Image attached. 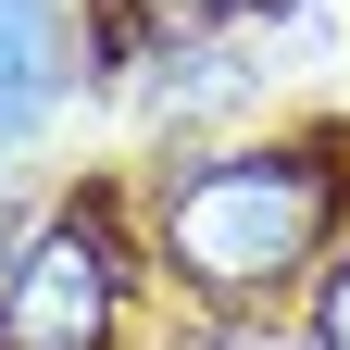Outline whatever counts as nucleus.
<instances>
[{
    "label": "nucleus",
    "instance_id": "5",
    "mask_svg": "<svg viewBox=\"0 0 350 350\" xmlns=\"http://www.w3.org/2000/svg\"><path fill=\"white\" fill-rule=\"evenodd\" d=\"M313 350H350V238L313 262Z\"/></svg>",
    "mask_w": 350,
    "mask_h": 350
},
{
    "label": "nucleus",
    "instance_id": "1",
    "mask_svg": "<svg viewBox=\"0 0 350 350\" xmlns=\"http://www.w3.org/2000/svg\"><path fill=\"white\" fill-rule=\"evenodd\" d=\"M350 226V138H250V150H200L163 175L150 200V250L175 288H200L213 313L300 288Z\"/></svg>",
    "mask_w": 350,
    "mask_h": 350
},
{
    "label": "nucleus",
    "instance_id": "6",
    "mask_svg": "<svg viewBox=\"0 0 350 350\" xmlns=\"http://www.w3.org/2000/svg\"><path fill=\"white\" fill-rule=\"evenodd\" d=\"M238 13H250V25H288V13H313V0H238Z\"/></svg>",
    "mask_w": 350,
    "mask_h": 350
},
{
    "label": "nucleus",
    "instance_id": "2",
    "mask_svg": "<svg viewBox=\"0 0 350 350\" xmlns=\"http://www.w3.org/2000/svg\"><path fill=\"white\" fill-rule=\"evenodd\" d=\"M113 338H125V238L88 200H63L0 250V350H113Z\"/></svg>",
    "mask_w": 350,
    "mask_h": 350
},
{
    "label": "nucleus",
    "instance_id": "3",
    "mask_svg": "<svg viewBox=\"0 0 350 350\" xmlns=\"http://www.w3.org/2000/svg\"><path fill=\"white\" fill-rule=\"evenodd\" d=\"M75 88V13L63 0H0V150H25Z\"/></svg>",
    "mask_w": 350,
    "mask_h": 350
},
{
    "label": "nucleus",
    "instance_id": "4",
    "mask_svg": "<svg viewBox=\"0 0 350 350\" xmlns=\"http://www.w3.org/2000/svg\"><path fill=\"white\" fill-rule=\"evenodd\" d=\"M88 25H100V51L138 75V63H163V51L238 38V0H88Z\"/></svg>",
    "mask_w": 350,
    "mask_h": 350
}]
</instances>
